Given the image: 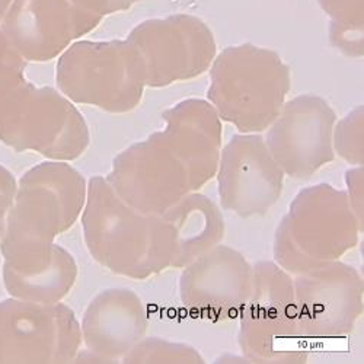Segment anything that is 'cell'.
<instances>
[{
  "instance_id": "cell-1",
  "label": "cell",
  "mask_w": 364,
  "mask_h": 364,
  "mask_svg": "<svg viewBox=\"0 0 364 364\" xmlns=\"http://www.w3.org/2000/svg\"><path fill=\"white\" fill-rule=\"evenodd\" d=\"M87 181L69 162L47 161L16 182L0 239L4 267L29 272L48 265L60 245L55 239L80 219Z\"/></svg>"
},
{
  "instance_id": "cell-2",
  "label": "cell",
  "mask_w": 364,
  "mask_h": 364,
  "mask_svg": "<svg viewBox=\"0 0 364 364\" xmlns=\"http://www.w3.org/2000/svg\"><path fill=\"white\" fill-rule=\"evenodd\" d=\"M80 222L87 252L115 276L144 282L172 265V226L164 216L130 207L112 191L105 176L89 178Z\"/></svg>"
},
{
  "instance_id": "cell-3",
  "label": "cell",
  "mask_w": 364,
  "mask_h": 364,
  "mask_svg": "<svg viewBox=\"0 0 364 364\" xmlns=\"http://www.w3.org/2000/svg\"><path fill=\"white\" fill-rule=\"evenodd\" d=\"M207 101L237 133L262 134L280 114L291 87L287 63L251 43L226 47L208 69Z\"/></svg>"
},
{
  "instance_id": "cell-4",
  "label": "cell",
  "mask_w": 364,
  "mask_h": 364,
  "mask_svg": "<svg viewBox=\"0 0 364 364\" xmlns=\"http://www.w3.org/2000/svg\"><path fill=\"white\" fill-rule=\"evenodd\" d=\"M364 228L344 190L326 182L301 188L290 201L272 239V261L296 277L343 259L360 242Z\"/></svg>"
},
{
  "instance_id": "cell-5",
  "label": "cell",
  "mask_w": 364,
  "mask_h": 364,
  "mask_svg": "<svg viewBox=\"0 0 364 364\" xmlns=\"http://www.w3.org/2000/svg\"><path fill=\"white\" fill-rule=\"evenodd\" d=\"M0 141L15 151L72 162L89 147L90 133L82 112L58 89L14 73L0 82Z\"/></svg>"
},
{
  "instance_id": "cell-6",
  "label": "cell",
  "mask_w": 364,
  "mask_h": 364,
  "mask_svg": "<svg viewBox=\"0 0 364 364\" xmlns=\"http://www.w3.org/2000/svg\"><path fill=\"white\" fill-rule=\"evenodd\" d=\"M57 89L73 104L109 114L136 109L147 87L143 57L126 40H77L58 55Z\"/></svg>"
},
{
  "instance_id": "cell-7",
  "label": "cell",
  "mask_w": 364,
  "mask_h": 364,
  "mask_svg": "<svg viewBox=\"0 0 364 364\" xmlns=\"http://www.w3.org/2000/svg\"><path fill=\"white\" fill-rule=\"evenodd\" d=\"M252 290L237 321V344L252 364H305L309 340L301 328L293 277L274 261L252 264Z\"/></svg>"
},
{
  "instance_id": "cell-8",
  "label": "cell",
  "mask_w": 364,
  "mask_h": 364,
  "mask_svg": "<svg viewBox=\"0 0 364 364\" xmlns=\"http://www.w3.org/2000/svg\"><path fill=\"white\" fill-rule=\"evenodd\" d=\"M80 347V321L63 301H0V364L73 363Z\"/></svg>"
},
{
  "instance_id": "cell-9",
  "label": "cell",
  "mask_w": 364,
  "mask_h": 364,
  "mask_svg": "<svg viewBox=\"0 0 364 364\" xmlns=\"http://www.w3.org/2000/svg\"><path fill=\"white\" fill-rule=\"evenodd\" d=\"M143 57L147 87H166L208 72L218 54L213 31L198 16L150 18L127 36Z\"/></svg>"
},
{
  "instance_id": "cell-10",
  "label": "cell",
  "mask_w": 364,
  "mask_h": 364,
  "mask_svg": "<svg viewBox=\"0 0 364 364\" xmlns=\"http://www.w3.org/2000/svg\"><path fill=\"white\" fill-rule=\"evenodd\" d=\"M105 179L121 200L151 216L165 215L193 193L190 173L162 130L121 150Z\"/></svg>"
},
{
  "instance_id": "cell-11",
  "label": "cell",
  "mask_w": 364,
  "mask_h": 364,
  "mask_svg": "<svg viewBox=\"0 0 364 364\" xmlns=\"http://www.w3.org/2000/svg\"><path fill=\"white\" fill-rule=\"evenodd\" d=\"M337 118L332 105L316 94H300L284 102L262 137L286 176L308 181L336 159L332 130Z\"/></svg>"
},
{
  "instance_id": "cell-12",
  "label": "cell",
  "mask_w": 364,
  "mask_h": 364,
  "mask_svg": "<svg viewBox=\"0 0 364 364\" xmlns=\"http://www.w3.org/2000/svg\"><path fill=\"white\" fill-rule=\"evenodd\" d=\"M215 178L222 210L240 219H255L279 203L286 175L262 134L237 133L222 147Z\"/></svg>"
},
{
  "instance_id": "cell-13",
  "label": "cell",
  "mask_w": 364,
  "mask_h": 364,
  "mask_svg": "<svg viewBox=\"0 0 364 364\" xmlns=\"http://www.w3.org/2000/svg\"><path fill=\"white\" fill-rule=\"evenodd\" d=\"M299 318L308 340L347 337L363 315L364 284L360 271L343 259L293 277Z\"/></svg>"
},
{
  "instance_id": "cell-14",
  "label": "cell",
  "mask_w": 364,
  "mask_h": 364,
  "mask_svg": "<svg viewBox=\"0 0 364 364\" xmlns=\"http://www.w3.org/2000/svg\"><path fill=\"white\" fill-rule=\"evenodd\" d=\"M252 264L220 244L181 269L179 300L196 318L211 323L236 321L252 290Z\"/></svg>"
},
{
  "instance_id": "cell-15",
  "label": "cell",
  "mask_w": 364,
  "mask_h": 364,
  "mask_svg": "<svg viewBox=\"0 0 364 364\" xmlns=\"http://www.w3.org/2000/svg\"><path fill=\"white\" fill-rule=\"evenodd\" d=\"M102 22L72 0H14L0 28L25 62L57 58Z\"/></svg>"
},
{
  "instance_id": "cell-16",
  "label": "cell",
  "mask_w": 364,
  "mask_h": 364,
  "mask_svg": "<svg viewBox=\"0 0 364 364\" xmlns=\"http://www.w3.org/2000/svg\"><path fill=\"white\" fill-rule=\"evenodd\" d=\"M149 315L141 297L129 287H109L97 293L80 321L82 348L100 363H121L147 336Z\"/></svg>"
},
{
  "instance_id": "cell-17",
  "label": "cell",
  "mask_w": 364,
  "mask_h": 364,
  "mask_svg": "<svg viewBox=\"0 0 364 364\" xmlns=\"http://www.w3.org/2000/svg\"><path fill=\"white\" fill-rule=\"evenodd\" d=\"M165 139L186 165L193 191L216 176L222 147L223 121L207 100L188 98L162 112Z\"/></svg>"
},
{
  "instance_id": "cell-18",
  "label": "cell",
  "mask_w": 364,
  "mask_h": 364,
  "mask_svg": "<svg viewBox=\"0 0 364 364\" xmlns=\"http://www.w3.org/2000/svg\"><path fill=\"white\" fill-rule=\"evenodd\" d=\"M162 216L175 235V257L171 268L182 269L223 244L226 236L223 210L200 191L187 194Z\"/></svg>"
},
{
  "instance_id": "cell-19",
  "label": "cell",
  "mask_w": 364,
  "mask_h": 364,
  "mask_svg": "<svg viewBox=\"0 0 364 364\" xmlns=\"http://www.w3.org/2000/svg\"><path fill=\"white\" fill-rule=\"evenodd\" d=\"M79 268L75 257L60 247L53 261L36 271L15 272L8 268H2L4 286L11 297L57 303L72 291L76 284Z\"/></svg>"
},
{
  "instance_id": "cell-20",
  "label": "cell",
  "mask_w": 364,
  "mask_h": 364,
  "mask_svg": "<svg viewBox=\"0 0 364 364\" xmlns=\"http://www.w3.org/2000/svg\"><path fill=\"white\" fill-rule=\"evenodd\" d=\"M124 364H204L203 354L191 344L144 336L121 360Z\"/></svg>"
},
{
  "instance_id": "cell-21",
  "label": "cell",
  "mask_w": 364,
  "mask_h": 364,
  "mask_svg": "<svg viewBox=\"0 0 364 364\" xmlns=\"http://www.w3.org/2000/svg\"><path fill=\"white\" fill-rule=\"evenodd\" d=\"M332 149L336 156L350 166H364V109L357 105L332 130Z\"/></svg>"
},
{
  "instance_id": "cell-22",
  "label": "cell",
  "mask_w": 364,
  "mask_h": 364,
  "mask_svg": "<svg viewBox=\"0 0 364 364\" xmlns=\"http://www.w3.org/2000/svg\"><path fill=\"white\" fill-rule=\"evenodd\" d=\"M329 23L364 26V0H318Z\"/></svg>"
},
{
  "instance_id": "cell-23",
  "label": "cell",
  "mask_w": 364,
  "mask_h": 364,
  "mask_svg": "<svg viewBox=\"0 0 364 364\" xmlns=\"http://www.w3.org/2000/svg\"><path fill=\"white\" fill-rule=\"evenodd\" d=\"M346 197L358 223L364 228V166H350L344 173Z\"/></svg>"
},
{
  "instance_id": "cell-24",
  "label": "cell",
  "mask_w": 364,
  "mask_h": 364,
  "mask_svg": "<svg viewBox=\"0 0 364 364\" xmlns=\"http://www.w3.org/2000/svg\"><path fill=\"white\" fill-rule=\"evenodd\" d=\"M72 2L80 9L104 19L107 15L129 11L140 0H72Z\"/></svg>"
},
{
  "instance_id": "cell-25",
  "label": "cell",
  "mask_w": 364,
  "mask_h": 364,
  "mask_svg": "<svg viewBox=\"0 0 364 364\" xmlns=\"http://www.w3.org/2000/svg\"><path fill=\"white\" fill-rule=\"evenodd\" d=\"M16 179L9 169L0 165V239H2L6 216L16 190Z\"/></svg>"
},
{
  "instance_id": "cell-26",
  "label": "cell",
  "mask_w": 364,
  "mask_h": 364,
  "mask_svg": "<svg viewBox=\"0 0 364 364\" xmlns=\"http://www.w3.org/2000/svg\"><path fill=\"white\" fill-rule=\"evenodd\" d=\"M216 363H228V364H232V363H250L248 358L240 354V355H236V354H230V353H223L222 355H219L216 358Z\"/></svg>"
},
{
  "instance_id": "cell-27",
  "label": "cell",
  "mask_w": 364,
  "mask_h": 364,
  "mask_svg": "<svg viewBox=\"0 0 364 364\" xmlns=\"http://www.w3.org/2000/svg\"><path fill=\"white\" fill-rule=\"evenodd\" d=\"M12 2H14V0H0V22L4 21V18H5L8 9L11 8Z\"/></svg>"
}]
</instances>
